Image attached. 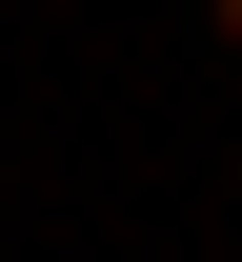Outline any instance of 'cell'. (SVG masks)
<instances>
[{"label":"cell","mask_w":242,"mask_h":262,"mask_svg":"<svg viewBox=\"0 0 242 262\" xmlns=\"http://www.w3.org/2000/svg\"><path fill=\"white\" fill-rule=\"evenodd\" d=\"M202 20H222V40H242V0H202Z\"/></svg>","instance_id":"1"}]
</instances>
